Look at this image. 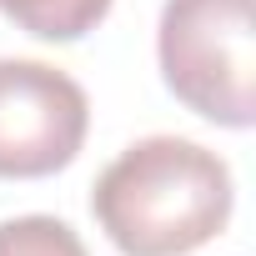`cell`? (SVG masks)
<instances>
[{
  "label": "cell",
  "instance_id": "obj_1",
  "mask_svg": "<svg viewBox=\"0 0 256 256\" xmlns=\"http://www.w3.org/2000/svg\"><path fill=\"white\" fill-rule=\"evenodd\" d=\"M231 166L186 136L131 141L90 191V216L120 256H191L226 231Z\"/></svg>",
  "mask_w": 256,
  "mask_h": 256
},
{
  "label": "cell",
  "instance_id": "obj_2",
  "mask_svg": "<svg viewBox=\"0 0 256 256\" xmlns=\"http://www.w3.org/2000/svg\"><path fill=\"white\" fill-rule=\"evenodd\" d=\"M166 90L211 126L246 131L256 120L251 0H166L156 26Z\"/></svg>",
  "mask_w": 256,
  "mask_h": 256
},
{
  "label": "cell",
  "instance_id": "obj_3",
  "mask_svg": "<svg viewBox=\"0 0 256 256\" xmlns=\"http://www.w3.org/2000/svg\"><path fill=\"white\" fill-rule=\"evenodd\" d=\"M90 131V100L76 76L46 60L0 56V181L66 171Z\"/></svg>",
  "mask_w": 256,
  "mask_h": 256
},
{
  "label": "cell",
  "instance_id": "obj_4",
  "mask_svg": "<svg viewBox=\"0 0 256 256\" xmlns=\"http://www.w3.org/2000/svg\"><path fill=\"white\" fill-rule=\"evenodd\" d=\"M110 6H116V0H0V16L16 20V26H20L26 36H36V40H60V46H70V40L90 36V30L110 16Z\"/></svg>",
  "mask_w": 256,
  "mask_h": 256
},
{
  "label": "cell",
  "instance_id": "obj_5",
  "mask_svg": "<svg viewBox=\"0 0 256 256\" xmlns=\"http://www.w3.org/2000/svg\"><path fill=\"white\" fill-rule=\"evenodd\" d=\"M0 256H90L70 221L60 216H10L0 221Z\"/></svg>",
  "mask_w": 256,
  "mask_h": 256
}]
</instances>
